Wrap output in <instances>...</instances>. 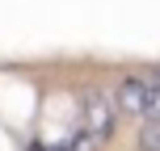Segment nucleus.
I'll use <instances>...</instances> for the list:
<instances>
[{
    "label": "nucleus",
    "instance_id": "obj_1",
    "mask_svg": "<svg viewBox=\"0 0 160 151\" xmlns=\"http://www.w3.org/2000/svg\"><path fill=\"white\" fill-rule=\"evenodd\" d=\"M110 126H114V101L105 92H93L84 101V122H80V134H88L93 143H101L105 134H110Z\"/></svg>",
    "mask_w": 160,
    "mask_h": 151
},
{
    "label": "nucleus",
    "instance_id": "obj_2",
    "mask_svg": "<svg viewBox=\"0 0 160 151\" xmlns=\"http://www.w3.org/2000/svg\"><path fill=\"white\" fill-rule=\"evenodd\" d=\"M143 92H148V88H143V76L122 80V88H118V105H122L127 113H139V109H143Z\"/></svg>",
    "mask_w": 160,
    "mask_h": 151
},
{
    "label": "nucleus",
    "instance_id": "obj_3",
    "mask_svg": "<svg viewBox=\"0 0 160 151\" xmlns=\"http://www.w3.org/2000/svg\"><path fill=\"white\" fill-rule=\"evenodd\" d=\"M139 143H143V151H160V122H148L143 134H139Z\"/></svg>",
    "mask_w": 160,
    "mask_h": 151
}]
</instances>
